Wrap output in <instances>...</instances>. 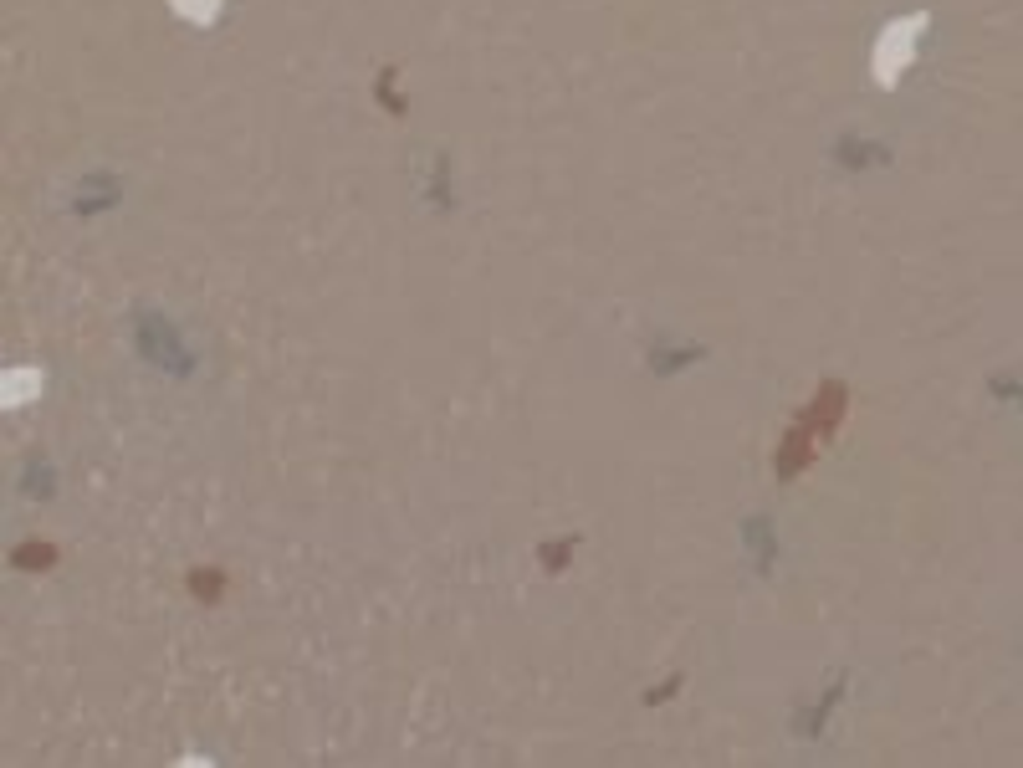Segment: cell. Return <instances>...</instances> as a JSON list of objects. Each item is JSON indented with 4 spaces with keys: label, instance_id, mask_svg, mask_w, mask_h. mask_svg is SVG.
<instances>
[{
    "label": "cell",
    "instance_id": "cell-2",
    "mask_svg": "<svg viewBox=\"0 0 1023 768\" xmlns=\"http://www.w3.org/2000/svg\"><path fill=\"white\" fill-rule=\"evenodd\" d=\"M36 384H41V379H36V369H26V374H21V369H11V374H6V405H16V395H21V400H31V395H36Z\"/></svg>",
    "mask_w": 1023,
    "mask_h": 768
},
{
    "label": "cell",
    "instance_id": "cell-3",
    "mask_svg": "<svg viewBox=\"0 0 1023 768\" xmlns=\"http://www.w3.org/2000/svg\"><path fill=\"white\" fill-rule=\"evenodd\" d=\"M174 11L190 16V21H215V16H220V0H174Z\"/></svg>",
    "mask_w": 1023,
    "mask_h": 768
},
{
    "label": "cell",
    "instance_id": "cell-1",
    "mask_svg": "<svg viewBox=\"0 0 1023 768\" xmlns=\"http://www.w3.org/2000/svg\"><path fill=\"white\" fill-rule=\"evenodd\" d=\"M916 31H921V21L906 16V21H896L891 31L880 36V47H875V82H880V88H896L901 67L911 62V41L906 36H916Z\"/></svg>",
    "mask_w": 1023,
    "mask_h": 768
}]
</instances>
